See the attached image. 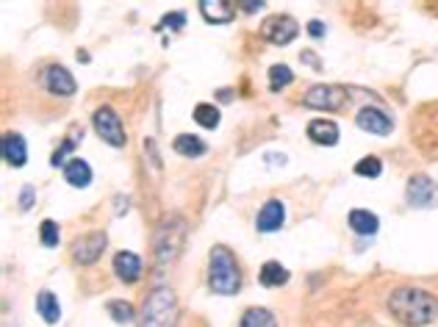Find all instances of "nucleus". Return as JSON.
Instances as JSON below:
<instances>
[{"label":"nucleus","instance_id":"nucleus-5","mask_svg":"<svg viewBox=\"0 0 438 327\" xmlns=\"http://www.w3.org/2000/svg\"><path fill=\"white\" fill-rule=\"evenodd\" d=\"M92 125H94V133L106 145H111V147H125L128 145V133H125L122 117L111 106H97L94 114H92Z\"/></svg>","mask_w":438,"mask_h":327},{"label":"nucleus","instance_id":"nucleus-28","mask_svg":"<svg viewBox=\"0 0 438 327\" xmlns=\"http://www.w3.org/2000/svg\"><path fill=\"white\" fill-rule=\"evenodd\" d=\"M183 22H186V14H183V11L164 14V20H161V25H169L172 31H181V28H183Z\"/></svg>","mask_w":438,"mask_h":327},{"label":"nucleus","instance_id":"nucleus-29","mask_svg":"<svg viewBox=\"0 0 438 327\" xmlns=\"http://www.w3.org/2000/svg\"><path fill=\"white\" fill-rule=\"evenodd\" d=\"M75 142H78V139H67V142H64V145H62V147H59V150L53 153V159H50V164H53V166H64V164H67V161H64V156H67V153L73 150Z\"/></svg>","mask_w":438,"mask_h":327},{"label":"nucleus","instance_id":"nucleus-13","mask_svg":"<svg viewBox=\"0 0 438 327\" xmlns=\"http://www.w3.org/2000/svg\"><path fill=\"white\" fill-rule=\"evenodd\" d=\"M114 272H117V277L122 280V283H139L142 280V275H145V269H142V258L136 255V252H131V249H120L117 255H114Z\"/></svg>","mask_w":438,"mask_h":327},{"label":"nucleus","instance_id":"nucleus-27","mask_svg":"<svg viewBox=\"0 0 438 327\" xmlns=\"http://www.w3.org/2000/svg\"><path fill=\"white\" fill-rule=\"evenodd\" d=\"M380 172H383V161L377 156H366L355 164V175L361 177H380Z\"/></svg>","mask_w":438,"mask_h":327},{"label":"nucleus","instance_id":"nucleus-32","mask_svg":"<svg viewBox=\"0 0 438 327\" xmlns=\"http://www.w3.org/2000/svg\"><path fill=\"white\" fill-rule=\"evenodd\" d=\"M308 34H311L313 39L325 36V22H322V20H311V22H308Z\"/></svg>","mask_w":438,"mask_h":327},{"label":"nucleus","instance_id":"nucleus-12","mask_svg":"<svg viewBox=\"0 0 438 327\" xmlns=\"http://www.w3.org/2000/svg\"><path fill=\"white\" fill-rule=\"evenodd\" d=\"M45 89H48L50 94H56V97H73L78 83H75L73 73H70L67 67L50 64V67L45 70Z\"/></svg>","mask_w":438,"mask_h":327},{"label":"nucleus","instance_id":"nucleus-23","mask_svg":"<svg viewBox=\"0 0 438 327\" xmlns=\"http://www.w3.org/2000/svg\"><path fill=\"white\" fill-rule=\"evenodd\" d=\"M192 117H195V122H197L200 128H209V131L219 128V108L214 103H197Z\"/></svg>","mask_w":438,"mask_h":327},{"label":"nucleus","instance_id":"nucleus-6","mask_svg":"<svg viewBox=\"0 0 438 327\" xmlns=\"http://www.w3.org/2000/svg\"><path fill=\"white\" fill-rule=\"evenodd\" d=\"M344 103H347V89L336 83H316L302 97V106L316 111H341Z\"/></svg>","mask_w":438,"mask_h":327},{"label":"nucleus","instance_id":"nucleus-7","mask_svg":"<svg viewBox=\"0 0 438 327\" xmlns=\"http://www.w3.org/2000/svg\"><path fill=\"white\" fill-rule=\"evenodd\" d=\"M297 34H299V25H297V20L289 17V14H272V17H267L264 25H261V36H264L267 42L278 45V48H286L289 42H294Z\"/></svg>","mask_w":438,"mask_h":327},{"label":"nucleus","instance_id":"nucleus-11","mask_svg":"<svg viewBox=\"0 0 438 327\" xmlns=\"http://www.w3.org/2000/svg\"><path fill=\"white\" fill-rule=\"evenodd\" d=\"M283 222H286V205H283V200H267L261 205L258 217H255L258 233H275V231L283 228Z\"/></svg>","mask_w":438,"mask_h":327},{"label":"nucleus","instance_id":"nucleus-30","mask_svg":"<svg viewBox=\"0 0 438 327\" xmlns=\"http://www.w3.org/2000/svg\"><path fill=\"white\" fill-rule=\"evenodd\" d=\"M34 197H36V194H34V186H22V191H20V208L28 211V208L34 205Z\"/></svg>","mask_w":438,"mask_h":327},{"label":"nucleus","instance_id":"nucleus-33","mask_svg":"<svg viewBox=\"0 0 438 327\" xmlns=\"http://www.w3.org/2000/svg\"><path fill=\"white\" fill-rule=\"evenodd\" d=\"M299 59H302V61H305V64H311V67H313V70H319V61H316V56H313V53H311V50H302V56H299Z\"/></svg>","mask_w":438,"mask_h":327},{"label":"nucleus","instance_id":"nucleus-22","mask_svg":"<svg viewBox=\"0 0 438 327\" xmlns=\"http://www.w3.org/2000/svg\"><path fill=\"white\" fill-rule=\"evenodd\" d=\"M239 327H278V319L269 308H247Z\"/></svg>","mask_w":438,"mask_h":327},{"label":"nucleus","instance_id":"nucleus-10","mask_svg":"<svg viewBox=\"0 0 438 327\" xmlns=\"http://www.w3.org/2000/svg\"><path fill=\"white\" fill-rule=\"evenodd\" d=\"M355 122H358L361 131L374 133V136H388V133L394 131V119H391L383 108H377V106H364V108L358 111Z\"/></svg>","mask_w":438,"mask_h":327},{"label":"nucleus","instance_id":"nucleus-1","mask_svg":"<svg viewBox=\"0 0 438 327\" xmlns=\"http://www.w3.org/2000/svg\"><path fill=\"white\" fill-rule=\"evenodd\" d=\"M388 311L400 325L425 327L438 319V300L425 289L402 286L388 294Z\"/></svg>","mask_w":438,"mask_h":327},{"label":"nucleus","instance_id":"nucleus-3","mask_svg":"<svg viewBox=\"0 0 438 327\" xmlns=\"http://www.w3.org/2000/svg\"><path fill=\"white\" fill-rule=\"evenodd\" d=\"M178 325V300L175 291L167 286H158L147 294L142 305L139 327H175Z\"/></svg>","mask_w":438,"mask_h":327},{"label":"nucleus","instance_id":"nucleus-4","mask_svg":"<svg viewBox=\"0 0 438 327\" xmlns=\"http://www.w3.org/2000/svg\"><path fill=\"white\" fill-rule=\"evenodd\" d=\"M186 242V219L172 214V217H164L155 228V236H153V252H155V261L158 263H169L181 255Z\"/></svg>","mask_w":438,"mask_h":327},{"label":"nucleus","instance_id":"nucleus-8","mask_svg":"<svg viewBox=\"0 0 438 327\" xmlns=\"http://www.w3.org/2000/svg\"><path fill=\"white\" fill-rule=\"evenodd\" d=\"M106 245H108V236L103 231H94V233H83L78 236L70 247V255H73L75 263L80 266H92L94 261H100V255L106 252Z\"/></svg>","mask_w":438,"mask_h":327},{"label":"nucleus","instance_id":"nucleus-21","mask_svg":"<svg viewBox=\"0 0 438 327\" xmlns=\"http://www.w3.org/2000/svg\"><path fill=\"white\" fill-rule=\"evenodd\" d=\"M258 280L267 286V289H278V286H286L289 283V269L281 263V261H267L258 272Z\"/></svg>","mask_w":438,"mask_h":327},{"label":"nucleus","instance_id":"nucleus-31","mask_svg":"<svg viewBox=\"0 0 438 327\" xmlns=\"http://www.w3.org/2000/svg\"><path fill=\"white\" fill-rule=\"evenodd\" d=\"M236 6H241L247 14H255V11H258V8H264L267 3H264V0H241V3H236Z\"/></svg>","mask_w":438,"mask_h":327},{"label":"nucleus","instance_id":"nucleus-2","mask_svg":"<svg viewBox=\"0 0 438 327\" xmlns=\"http://www.w3.org/2000/svg\"><path fill=\"white\" fill-rule=\"evenodd\" d=\"M209 286L219 297H233L241 289L239 261L225 245L211 247V252H209Z\"/></svg>","mask_w":438,"mask_h":327},{"label":"nucleus","instance_id":"nucleus-9","mask_svg":"<svg viewBox=\"0 0 438 327\" xmlns=\"http://www.w3.org/2000/svg\"><path fill=\"white\" fill-rule=\"evenodd\" d=\"M405 197H408V205H411V208H430L438 197V186L428 175H414V177L408 180Z\"/></svg>","mask_w":438,"mask_h":327},{"label":"nucleus","instance_id":"nucleus-17","mask_svg":"<svg viewBox=\"0 0 438 327\" xmlns=\"http://www.w3.org/2000/svg\"><path fill=\"white\" fill-rule=\"evenodd\" d=\"M347 222H350L353 233H358V236H374L377 228H380L377 214H372V211H366V208H353L350 217H347Z\"/></svg>","mask_w":438,"mask_h":327},{"label":"nucleus","instance_id":"nucleus-18","mask_svg":"<svg viewBox=\"0 0 438 327\" xmlns=\"http://www.w3.org/2000/svg\"><path fill=\"white\" fill-rule=\"evenodd\" d=\"M64 180L73 186V189H86L92 183V166L83 161V159H70L64 166Z\"/></svg>","mask_w":438,"mask_h":327},{"label":"nucleus","instance_id":"nucleus-20","mask_svg":"<svg viewBox=\"0 0 438 327\" xmlns=\"http://www.w3.org/2000/svg\"><path fill=\"white\" fill-rule=\"evenodd\" d=\"M36 311H39V317H42L48 325H56V322L62 319L59 297H56L53 291H48V289H42V291L36 294Z\"/></svg>","mask_w":438,"mask_h":327},{"label":"nucleus","instance_id":"nucleus-25","mask_svg":"<svg viewBox=\"0 0 438 327\" xmlns=\"http://www.w3.org/2000/svg\"><path fill=\"white\" fill-rule=\"evenodd\" d=\"M294 81V73L289 64H272L269 67V89L272 92H281Z\"/></svg>","mask_w":438,"mask_h":327},{"label":"nucleus","instance_id":"nucleus-14","mask_svg":"<svg viewBox=\"0 0 438 327\" xmlns=\"http://www.w3.org/2000/svg\"><path fill=\"white\" fill-rule=\"evenodd\" d=\"M305 133H308V139L313 145H322V147L339 145V125L333 119H325V117L322 119H311L308 128H305Z\"/></svg>","mask_w":438,"mask_h":327},{"label":"nucleus","instance_id":"nucleus-16","mask_svg":"<svg viewBox=\"0 0 438 327\" xmlns=\"http://www.w3.org/2000/svg\"><path fill=\"white\" fill-rule=\"evenodd\" d=\"M3 161L8 166H14V169L25 166V161H28V145H25V139L20 133H6L3 136Z\"/></svg>","mask_w":438,"mask_h":327},{"label":"nucleus","instance_id":"nucleus-19","mask_svg":"<svg viewBox=\"0 0 438 327\" xmlns=\"http://www.w3.org/2000/svg\"><path fill=\"white\" fill-rule=\"evenodd\" d=\"M172 147H175V153L183 156V159H200V156H206V150H209L206 142H203L200 136H195V133H181V136H175Z\"/></svg>","mask_w":438,"mask_h":327},{"label":"nucleus","instance_id":"nucleus-26","mask_svg":"<svg viewBox=\"0 0 438 327\" xmlns=\"http://www.w3.org/2000/svg\"><path fill=\"white\" fill-rule=\"evenodd\" d=\"M39 239H42V245L48 247V249L59 247V239H62L59 225H56L53 219H42V225H39Z\"/></svg>","mask_w":438,"mask_h":327},{"label":"nucleus","instance_id":"nucleus-15","mask_svg":"<svg viewBox=\"0 0 438 327\" xmlns=\"http://www.w3.org/2000/svg\"><path fill=\"white\" fill-rule=\"evenodd\" d=\"M200 14L214 22V25H227L236 20V3H227V0H200Z\"/></svg>","mask_w":438,"mask_h":327},{"label":"nucleus","instance_id":"nucleus-24","mask_svg":"<svg viewBox=\"0 0 438 327\" xmlns=\"http://www.w3.org/2000/svg\"><path fill=\"white\" fill-rule=\"evenodd\" d=\"M106 311L111 314V319H114L117 325H131V322L136 319V308H134L131 303H125V300H111V303L106 305Z\"/></svg>","mask_w":438,"mask_h":327}]
</instances>
